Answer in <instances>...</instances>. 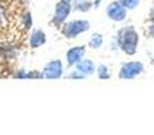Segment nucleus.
<instances>
[{"label": "nucleus", "instance_id": "f03ea898", "mask_svg": "<svg viewBox=\"0 0 154 135\" xmlns=\"http://www.w3.org/2000/svg\"><path fill=\"white\" fill-rule=\"evenodd\" d=\"M88 29H89V23L87 20H73L65 24V27L62 29V32L66 38H75L81 32L87 31Z\"/></svg>", "mask_w": 154, "mask_h": 135}, {"label": "nucleus", "instance_id": "20e7f679", "mask_svg": "<svg viewBox=\"0 0 154 135\" xmlns=\"http://www.w3.org/2000/svg\"><path fill=\"white\" fill-rule=\"evenodd\" d=\"M61 74H62V64L58 60L49 62L42 72L43 78H58V77H61Z\"/></svg>", "mask_w": 154, "mask_h": 135}, {"label": "nucleus", "instance_id": "f8f14e48", "mask_svg": "<svg viewBox=\"0 0 154 135\" xmlns=\"http://www.w3.org/2000/svg\"><path fill=\"white\" fill-rule=\"evenodd\" d=\"M97 74L100 78H109V73H108V69L107 66H104V65H100V66L97 68Z\"/></svg>", "mask_w": 154, "mask_h": 135}, {"label": "nucleus", "instance_id": "4468645a", "mask_svg": "<svg viewBox=\"0 0 154 135\" xmlns=\"http://www.w3.org/2000/svg\"><path fill=\"white\" fill-rule=\"evenodd\" d=\"M24 26H26V30H29L31 27V15L29 12L24 15Z\"/></svg>", "mask_w": 154, "mask_h": 135}, {"label": "nucleus", "instance_id": "f257e3e1", "mask_svg": "<svg viewBox=\"0 0 154 135\" xmlns=\"http://www.w3.org/2000/svg\"><path fill=\"white\" fill-rule=\"evenodd\" d=\"M119 43L123 51L127 54H134L137 51V43H138V34L133 29H126L120 31Z\"/></svg>", "mask_w": 154, "mask_h": 135}, {"label": "nucleus", "instance_id": "1a4fd4ad", "mask_svg": "<svg viewBox=\"0 0 154 135\" xmlns=\"http://www.w3.org/2000/svg\"><path fill=\"white\" fill-rule=\"evenodd\" d=\"M45 42H46V35L41 30H35L31 34V37H30V45H31V48H39Z\"/></svg>", "mask_w": 154, "mask_h": 135}, {"label": "nucleus", "instance_id": "7ed1b4c3", "mask_svg": "<svg viewBox=\"0 0 154 135\" xmlns=\"http://www.w3.org/2000/svg\"><path fill=\"white\" fill-rule=\"evenodd\" d=\"M143 70V65L141 62H127L120 69V78H126V80H130V78H134L135 76L142 73Z\"/></svg>", "mask_w": 154, "mask_h": 135}, {"label": "nucleus", "instance_id": "dca6fc26", "mask_svg": "<svg viewBox=\"0 0 154 135\" xmlns=\"http://www.w3.org/2000/svg\"><path fill=\"white\" fill-rule=\"evenodd\" d=\"M84 76L85 74H82V73H80L79 70H76V72H73V73L69 74V78H84Z\"/></svg>", "mask_w": 154, "mask_h": 135}, {"label": "nucleus", "instance_id": "0eeeda50", "mask_svg": "<svg viewBox=\"0 0 154 135\" xmlns=\"http://www.w3.org/2000/svg\"><path fill=\"white\" fill-rule=\"evenodd\" d=\"M84 53H85L84 46H77V48L70 49V50L66 53L68 64H69V65H75V64H77V62H79L80 60L82 58Z\"/></svg>", "mask_w": 154, "mask_h": 135}, {"label": "nucleus", "instance_id": "ddd939ff", "mask_svg": "<svg viewBox=\"0 0 154 135\" xmlns=\"http://www.w3.org/2000/svg\"><path fill=\"white\" fill-rule=\"evenodd\" d=\"M76 8L80 11H88L91 8V3L88 2H76Z\"/></svg>", "mask_w": 154, "mask_h": 135}, {"label": "nucleus", "instance_id": "a211bd4d", "mask_svg": "<svg viewBox=\"0 0 154 135\" xmlns=\"http://www.w3.org/2000/svg\"><path fill=\"white\" fill-rule=\"evenodd\" d=\"M3 19H4V10L0 7V24L3 23Z\"/></svg>", "mask_w": 154, "mask_h": 135}, {"label": "nucleus", "instance_id": "39448f33", "mask_svg": "<svg viewBox=\"0 0 154 135\" xmlns=\"http://www.w3.org/2000/svg\"><path fill=\"white\" fill-rule=\"evenodd\" d=\"M70 12V2H61L57 4V8H56V14H54V23H62V22L66 19V16L69 15Z\"/></svg>", "mask_w": 154, "mask_h": 135}, {"label": "nucleus", "instance_id": "6e6552de", "mask_svg": "<svg viewBox=\"0 0 154 135\" xmlns=\"http://www.w3.org/2000/svg\"><path fill=\"white\" fill-rule=\"evenodd\" d=\"M76 68L80 73L85 74V76L87 74H92L95 72V65H93V62L91 60H81V61H79L76 64Z\"/></svg>", "mask_w": 154, "mask_h": 135}, {"label": "nucleus", "instance_id": "9b49d317", "mask_svg": "<svg viewBox=\"0 0 154 135\" xmlns=\"http://www.w3.org/2000/svg\"><path fill=\"white\" fill-rule=\"evenodd\" d=\"M119 3L123 5L125 8H135L137 5H138L139 0H119Z\"/></svg>", "mask_w": 154, "mask_h": 135}, {"label": "nucleus", "instance_id": "2eb2a0df", "mask_svg": "<svg viewBox=\"0 0 154 135\" xmlns=\"http://www.w3.org/2000/svg\"><path fill=\"white\" fill-rule=\"evenodd\" d=\"M39 77H42V74L38 73L37 70L30 72V73H26V78H39Z\"/></svg>", "mask_w": 154, "mask_h": 135}, {"label": "nucleus", "instance_id": "6ab92c4d", "mask_svg": "<svg viewBox=\"0 0 154 135\" xmlns=\"http://www.w3.org/2000/svg\"><path fill=\"white\" fill-rule=\"evenodd\" d=\"M150 32H152V35L154 37V23H153V26L150 27Z\"/></svg>", "mask_w": 154, "mask_h": 135}, {"label": "nucleus", "instance_id": "9d476101", "mask_svg": "<svg viewBox=\"0 0 154 135\" xmlns=\"http://www.w3.org/2000/svg\"><path fill=\"white\" fill-rule=\"evenodd\" d=\"M101 43H103V38H101L100 34H93L92 38H91L89 41V46L92 49H99L101 46Z\"/></svg>", "mask_w": 154, "mask_h": 135}, {"label": "nucleus", "instance_id": "423d86ee", "mask_svg": "<svg viewBox=\"0 0 154 135\" xmlns=\"http://www.w3.org/2000/svg\"><path fill=\"white\" fill-rule=\"evenodd\" d=\"M107 15L112 19V20L120 22L126 18V10L120 3H112L107 8Z\"/></svg>", "mask_w": 154, "mask_h": 135}, {"label": "nucleus", "instance_id": "aec40b11", "mask_svg": "<svg viewBox=\"0 0 154 135\" xmlns=\"http://www.w3.org/2000/svg\"><path fill=\"white\" fill-rule=\"evenodd\" d=\"M64 2H70V0H64Z\"/></svg>", "mask_w": 154, "mask_h": 135}, {"label": "nucleus", "instance_id": "f3484780", "mask_svg": "<svg viewBox=\"0 0 154 135\" xmlns=\"http://www.w3.org/2000/svg\"><path fill=\"white\" fill-rule=\"evenodd\" d=\"M16 78H26V72L24 70H19L18 73H15Z\"/></svg>", "mask_w": 154, "mask_h": 135}]
</instances>
